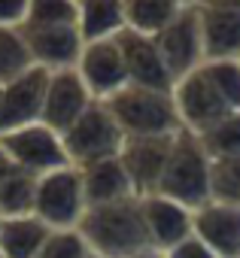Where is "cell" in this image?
<instances>
[{"instance_id":"f546056e","label":"cell","mask_w":240,"mask_h":258,"mask_svg":"<svg viewBox=\"0 0 240 258\" xmlns=\"http://www.w3.org/2000/svg\"><path fill=\"white\" fill-rule=\"evenodd\" d=\"M167 258H219L207 243H201L195 234L186 237L183 243H176L173 249H167Z\"/></svg>"},{"instance_id":"8fae6325","label":"cell","mask_w":240,"mask_h":258,"mask_svg":"<svg viewBox=\"0 0 240 258\" xmlns=\"http://www.w3.org/2000/svg\"><path fill=\"white\" fill-rule=\"evenodd\" d=\"M94 103L91 91L85 88L82 76L76 73V67L70 70H55L49 76V88H46V106H43V124H49L52 131L67 134L70 127L82 118V112Z\"/></svg>"},{"instance_id":"30bf717a","label":"cell","mask_w":240,"mask_h":258,"mask_svg":"<svg viewBox=\"0 0 240 258\" xmlns=\"http://www.w3.org/2000/svg\"><path fill=\"white\" fill-rule=\"evenodd\" d=\"M49 70L31 67L28 73L16 76L4 85V106H0V134L16 131V127L34 124L43 118L46 106V88H49Z\"/></svg>"},{"instance_id":"ffe728a7","label":"cell","mask_w":240,"mask_h":258,"mask_svg":"<svg viewBox=\"0 0 240 258\" xmlns=\"http://www.w3.org/2000/svg\"><path fill=\"white\" fill-rule=\"evenodd\" d=\"M76 28L85 43L118 37L125 31V0H79Z\"/></svg>"},{"instance_id":"83f0119b","label":"cell","mask_w":240,"mask_h":258,"mask_svg":"<svg viewBox=\"0 0 240 258\" xmlns=\"http://www.w3.org/2000/svg\"><path fill=\"white\" fill-rule=\"evenodd\" d=\"M91 249L82 237L79 228H64V231H52L40 258H88Z\"/></svg>"},{"instance_id":"5bb4252c","label":"cell","mask_w":240,"mask_h":258,"mask_svg":"<svg viewBox=\"0 0 240 258\" xmlns=\"http://www.w3.org/2000/svg\"><path fill=\"white\" fill-rule=\"evenodd\" d=\"M143 204V219H146V231L155 249L167 252L176 243H183L186 237L195 234V210L183 207L179 201L167 198V195H146L140 198Z\"/></svg>"},{"instance_id":"9c48e42d","label":"cell","mask_w":240,"mask_h":258,"mask_svg":"<svg viewBox=\"0 0 240 258\" xmlns=\"http://www.w3.org/2000/svg\"><path fill=\"white\" fill-rule=\"evenodd\" d=\"M158 49H161V58L176 79L189 76L192 70H198L204 64V37H201V13H198V4L195 7H186L158 37H155Z\"/></svg>"},{"instance_id":"4dcf8cb0","label":"cell","mask_w":240,"mask_h":258,"mask_svg":"<svg viewBox=\"0 0 240 258\" xmlns=\"http://www.w3.org/2000/svg\"><path fill=\"white\" fill-rule=\"evenodd\" d=\"M198 7H207V10H228V13H240V0H198Z\"/></svg>"},{"instance_id":"d590c367","label":"cell","mask_w":240,"mask_h":258,"mask_svg":"<svg viewBox=\"0 0 240 258\" xmlns=\"http://www.w3.org/2000/svg\"><path fill=\"white\" fill-rule=\"evenodd\" d=\"M88 258H100V255H94V252H91V255H88Z\"/></svg>"},{"instance_id":"9a60e30c","label":"cell","mask_w":240,"mask_h":258,"mask_svg":"<svg viewBox=\"0 0 240 258\" xmlns=\"http://www.w3.org/2000/svg\"><path fill=\"white\" fill-rule=\"evenodd\" d=\"M22 34L34 58V67H43L49 73L76 67L85 46L79 28H22Z\"/></svg>"},{"instance_id":"52a82bcc","label":"cell","mask_w":240,"mask_h":258,"mask_svg":"<svg viewBox=\"0 0 240 258\" xmlns=\"http://www.w3.org/2000/svg\"><path fill=\"white\" fill-rule=\"evenodd\" d=\"M173 100H176L183 131H192V134H204L207 127H213L216 121H222L225 115L234 112L222 100V94L210 85V79L204 76L201 67L173 82Z\"/></svg>"},{"instance_id":"e575fe53","label":"cell","mask_w":240,"mask_h":258,"mask_svg":"<svg viewBox=\"0 0 240 258\" xmlns=\"http://www.w3.org/2000/svg\"><path fill=\"white\" fill-rule=\"evenodd\" d=\"M183 4H189V7H195V4H198V0H183Z\"/></svg>"},{"instance_id":"e0dca14e","label":"cell","mask_w":240,"mask_h":258,"mask_svg":"<svg viewBox=\"0 0 240 258\" xmlns=\"http://www.w3.org/2000/svg\"><path fill=\"white\" fill-rule=\"evenodd\" d=\"M201 13V37H204V61H234L240 58V13L207 10Z\"/></svg>"},{"instance_id":"277c9868","label":"cell","mask_w":240,"mask_h":258,"mask_svg":"<svg viewBox=\"0 0 240 258\" xmlns=\"http://www.w3.org/2000/svg\"><path fill=\"white\" fill-rule=\"evenodd\" d=\"M61 137H64L67 158L76 167L106 161V158H118L122 149H125V140H128L106 100H94L82 112V118Z\"/></svg>"},{"instance_id":"f1b7e54d","label":"cell","mask_w":240,"mask_h":258,"mask_svg":"<svg viewBox=\"0 0 240 258\" xmlns=\"http://www.w3.org/2000/svg\"><path fill=\"white\" fill-rule=\"evenodd\" d=\"M31 0H0V28H22L28 22Z\"/></svg>"},{"instance_id":"d6a6232c","label":"cell","mask_w":240,"mask_h":258,"mask_svg":"<svg viewBox=\"0 0 240 258\" xmlns=\"http://www.w3.org/2000/svg\"><path fill=\"white\" fill-rule=\"evenodd\" d=\"M10 167H13V164H10V158H7V152H4V146H0V176H4Z\"/></svg>"},{"instance_id":"44dd1931","label":"cell","mask_w":240,"mask_h":258,"mask_svg":"<svg viewBox=\"0 0 240 258\" xmlns=\"http://www.w3.org/2000/svg\"><path fill=\"white\" fill-rule=\"evenodd\" d=\"M186 7L183 0H125V28L158 37Z\"/></svg>"},{"instance_id":"d6986e66","label":"cell","mask_w":240,"mask_h":258,"mask_svg":"<svg viewBox=\"0 0 240 258\" xmlns=\"http://www.w3.org/2000/svg\"><path fill=\"white\" fill-rule=\"evenodd\" d=\"M52 228L28 213V216H7L0 219V255L4 258H40Z\"/></svg>"},{"instance_id":"5b68a950","label":"cell","mask_w":240,"mask_h":258,"mask_svg":"<svg viewBox=\"0 0 240 258\" xmlns=\"http://www.w3.org/2000/svg\"><path fill=\"white\" fill-rule=\"evenodd\" d=\"M85 210H88V201H85L82 170L76 164H67L37 179L34 216H40L52 231L79 228Z\"/></svg>"},{"instance_id":"1f68e13d","label":"cell","mask_w":240,"mask_h":258,"mask_svg":"<svg viewBox=\"0 0 240 258\" xmlns=\"http://www.w3.org/2000/svg\"><path fill=\"white\" fill-rule=\"evenodd\" d=\"M131 258H167V252H161V249L149 246V249H143V252H137V255H131Z\"/></svg>"},{"instance_id":"ba28073f","label":"cell","mask_w":240,"mask_h":258,"mask_svg":"<svg viewBox=\"0 0 240 258\" xmlns=\"http://www.w3.org/2000/svg\"><path fill=\"white\" fill-rule=\"evenodd\" d=\"M76 73L82 76L85 88L94 100H109L122 88H128V67L118 49V40H94L82 46V55L76 61Z\"/></svg>"},{"instance_id":"4fadbf2b","label":"cell","mask_w":240,"mask_h":258,"mask_svg":"<svg viewBox=\"0 0 240 258\" xmlns=\"http://www.w3.org/2000/svg\"><path fill=\"white\" fill-rule=\"evenodd\" d=\"M115 40H118V49H122L131 85L173 91V76H170V70L161 58V49H158L155 37H146V34H137V31L125 28Z\"/></svg>"},{"instance_id":"603a6c76","label":"cell","mask_w":240,"mask_h":258,"mask_svg":"<svg viewBox=\"0 0 240 258\" xmlns=\"http://www.w3.org/2000/svg\"><path fill=\"white\" fill-rule=\"evenodd\" d=\"M31 67H34V58L28 52L22 28H0V85L13 82Z\"/></svg>"},{"instance_id":"484cf974","label":"cell","mask_w":240,"mask_h":258,"mask_svg":"<svg viewBox=\"0 0 240 258\" xmlns=\"http://www.w3.org/2000/svg\"><path fill=\"white\" fill-rule=\"evenodd\" d=\"M201 70L210 79V85L222 94V100L234 112H240V58H234V61H204Z\"/></svg>"},{"instance_id":"7c38bea8","label":"cell","mask_w":240,"mask_h":258,"mask_svg":"<svg viewBox=\"0 0 240 258\" xmlns=\"http://www.w3.org/2000/svg\"><path fill=\"white\" fill-rule=\"evenodd\" d=\"M170 146H173V137L125 140V149H122V155H118V161H122L137 198H146V195L158 191L164 167H167V158H170Z\"/></svg>"},{"instance_id":"6da1fadb","label":"cell","mask_w":240,"mask_h":258,"mask_svg":"<svg viewBox=\"0 0 240 258\" xmlns=\"http://www.w3.org/2000/svg\"><path fill=\"white\" fill-rule=\"evenodd\" d=\"M79 231L88 249L100 258H131L152 246L140 198H125L103 207H88Z\"/></svg>"},{"instance_id":"7a4b0ae2","label":"cell","mask_w":240,"mask_h":258,"mask_svg":"<svg viewBox=\"0 0 240 258\" xmlns=\"http://www.w3.org/2000/svg\"><path fill=\"white\" fill-rule=\"evenodd\" d=\"M106 103H109L118 127L125 131L128 140H140V137H176L183 131L173 91L128 85V88L118 91L115 97H109Z\"/></svg>"},{"instance_id":"8992f818","label":"cell","mask_w":240,"mask_h":258,"mask_svg":"<svg viewBox=\"0 0 240 258\" xmlns=\"http://www.w3.org/2000/svg\"><path fill=\"white\" fill-rule=\"evenodd\" d=\"M0 146H4L13 167L28 170L34 176H46V173L70 164L67 149H64V137L43 121H34V124L0 134Z\"/></svg>"},{"instance_id":"3957f363","label":"cell","mask_w":240,"mask_h":258,"mask_svg":"<svg viewBox=\"0 0 240 258\" xmlns=\"http://www.w3.org/2000/svg\"><path fill=\"white\" fill-rule=\"evenodd\" d=\"M210 170H213V158L201 146L198 134L179 131L173 137L158 195H167V198L179 201L183 207L198 210L210 201Z\"/></svg>"},{"instance_id":"4316f807","label":"cell","mask_w":240,"mask_h":258,"mask_svg":"<svg viewBox=\"0 0 240 258\" xmlns=\"http://www.w3.org/2000/svg\"><path fill=\"white\" fill-rule=\"evenodd\" d=\"M210 201L240 207V158H219L210 170Z\"/></svg>"},{"instance_id":"2e32d148","label":"cell","mask_w":240,"mask_h":258,"mask_svg":"<svg viewBox=\"0 0 240 258\" xmlns=\"http://www.w3.org/2000/svg\"><path fill=\"white\" fill-rule=\"evenodd\" d=\"M195 237L219 258H240V207L207 201L195 210Z\"/></svg>"},{"instance_id":"8d00e7d4","label":"cell","mask_w":240,"mask_h":258,"mask_svg":"<svg viewBox=\"0 0 240 258\" xmlns=\"http://www.w3.org/2000/svg\"><path fill=\"white\" fill-rule=\"evenodd\" d=\"M0 258H4V255H0Z\"/></svg>"},{"instance_id":"836d02e7","label":"cell","mask_w":240,"mask_h":258,"mask_svg":"<svg viewBox=\"0 0 240 258\" xmlns=\"http://www.w3.org/2000/svg\"><path fill=\"white\" fill-rule=\"evenodd\" d=\"M0 106H4V85H0Z\"/></svg>"},{"instance_id":"7402d4cb","label":"cell","mask_w":240,"mask_h":258,"mask_svg":"<svg viewBox=\"0 0 240 258\" xmlns=\"http://www.w3.org/2000/svg\"><path fill=\"white\" fill-rule=\"evenodd\" d=\"M37 179L40 176H34L28 170H19V167H10L4 176H0V219L34 213Z\"/></svg>"},{"instance_id":"cb8c5ba5","label":"cell","mask_w":240,"mask_h":258,"mask_svg":"<svg viewBox=\"0 0 240 258\" xmlns=\"http://www.w3.org/2000/svg\"><path fill=\"white\" fill-rule=\"evenodd\" d=\"M198 140H201V146L207 149V155L213 161H219V158H240V112L225 115L222 121L207 127L204 134H198Z\"/></svg>"},{"instance_id":"ac0fdd59","label":"cell","mask_w":240,"mask_h":258,"mask_svg":"<svg viewBox=\"0 0 240 258\" xmlns=\"http://www.w3.org/2000/svg\"><path fill=\"white\" fill-rule=\"evenodd\" d=\"M79 170H82V185H85L88 207H103V204H115V201H125V198H137L118 158L94 161V164H85Z\"/></svg>"},{"instance_id":"d4e9b609","label":"cell","mask_w":240,"mask_h":258,"mask_svg":"<svg viewBox=\"0 0 240 258\" xmlns=\"http://www.w3.org/2000/svg\"><path fill=\"white\" fill-rule=\"evenodd\" d=\"M79 0H31L22 28H76Z\"/></svg>"}]
</instances>
